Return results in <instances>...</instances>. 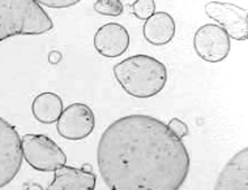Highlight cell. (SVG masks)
<instances>
[{
  "instance_id": "1",
  "label": "cell",
  "mask_w": 248,
  "mask_h": 190,
  "mask_svg": "<svg viewBox=\"0 0 248 190\" xmlns=\"http://www.w3.org/2000/svg\"><path fill=\"white\" fill-rule=\"evenodd\" d=\"M97 164L110 190H179L191 159L167 124L148 115H128L102 133Z\"/></svg>"
},
{
  "instance_id": "2",
  "label": "cell",
  "mask_w": 248,
  "mask_h": 190,
  "mask_svg": "<svg viewBox=\"0 0 248 190\" xmlns=\"http://www.w3.org/2000/svg\"><path fill=\"white\" fill-rule=\"evenodd\" d=\"M114 76L131 97L152 98L166 86L167 69L165 64L152 56L135 55L116 64Z\"/></svg>"
},
{
  "instance_id": "3",
  "label": "cell",
  "mask_w": 248,
  "mask_h": 190,
  "mask_svg": "<svg viewBox=\"0 0 248 190\" xmlns=\"http://www.w3.org/2000/svg\"><path fill=\"white\" fill-rule=\"evenodd\" d=\"M54 22L37 0H0V42L13 35H39Z\"/></svg>"
},
{
  "instance_id": "4",
  "label": "cell",
  "mask_w": 248,
  "mask_h": 190,
  "mask_svg": "<svg viewBox=\"0 0 248 190\" xmlns=\"http://www.w3.org/2000/svg\"><path fill=\"white\" fill-rule=\"evenodd\" d=\"M22 158L39 172H56L67 163V157L58 145L43 134H25L21 138Z\"/></svg>"
},
{
  "instance_id": "5",
  "label": "cell",
  "mask_w": 248,
  "mask_h": 190,
  "mask_svg": "<svg viewBox=\"0 0 248 190\" xmlns=\"http://www.w3.org/2000/svg\"><path fill=\"white\" fill-rule=\"evenodd\" d=\"M21 138L16 128L0 117V189L17 176L22 165Z\"/></svg>"
},
{
  "instance_id": "6",
  "label": "cell",
  "mask_w": 248,
  "mask_h": 190,
  "mask_svg": "<svg viewBox=\"0 0 248 190\" xmlns=\"http://www.w3.org/2000/svg\"><path fill=\"white\" fill-rule=\"evenodd\" d=\"M193 48L202 60L208 63H219L230 54V37L219 25L206 24L195 33Z\"/></svg>"
},
{
  "instance_id": "7",
  "label": "cell",
  "mask_w": 248,
  "mask_h": 190,
  "mask_svg": "<svg viewBox=\"0 0 248 190\" xmlns=\"http://www.w3.org/2000/svg\"><path fill=\"white\" fill-rule=\"evenodd\" d=\"M56 123V131L60 137L68 141H81L94 131L95 116L89 106L73 103L63 110Z\"/></svg>"
},
{
  "instance_id": "8",
  "label": "cell",
  "mask_w": 248,
  "mask_h": 190,
  "mask_svg": "<svg viewBox=\"0 0 248 190\" xmlns=\"http://www.w3.org/2000/svg\"><path fill=\"white\" fill-rule=\"evenodd\" d=\"M206 15L221 24L227 35L236 41H247L248 13L244 8L232 3L209 1L205 4Z\"/></svg>"
},
{
  "instance_id": "9",
  "label": "cell",
  "mask_w": 248,
  "mask_h": 190,
  "mask_svg": "<svg viewBox=\"0 0 248 190\" xmlns=\"http://www.w3.org/2000/svg\"><path fill=\"white\" fill-rule=\"evenodd\" d=\"M129 34L123 25L108 22L94 34V48L105 58H118L128 50Z\"/></svg>"
},
{
  "instance_id": "10",
  "label": "cell",
  "mask_w": 248,
  "mask_h": 190,
  "mask_svg": "<svg viewBox=\"0 0 248 190\" xmlns=\"http://www.w3.org/2000/svg\"><path fill=\"white\" fill-rule=\"evenodd\" d=\"M214 190H248V148L238 151L221 171Z\"/></svg>"
},
{
  "instance_id": "11",
  "label": "cell",
  "mask_w": 248,
  "mask_h": 190,
  "mask_svg": "<svg viewBox=\"0 0 248 190\" xmlns=\"http://www.w3.org/2000/svg\"><path fill=\"white\" fill-rule=\"evenodd\" d=\"M97 177L92 171L63 165L46 190H94Z\"/></svg>"
},
{
  "instance_id": "12",
  "label": "cell",
  "mask_w": 248,
  "mask_h": 190,
  "mask_svg": "<svg viewBox=\"0 0 248 190\" xmlns=\"http://www.w3.org/2000/svg\"><path fill=\"white\" fill-rule=\"evenodd\" d=\"M175 21L167 12H157L144 24V37L150 44L163 46L171 42L175 35Z\"/></svg>"
},
{
  "instance_id": "13",
  "label": "cell",
  "mask_w": 248,
  "mask_h": 190,
  "mask_svg": "<svg viewBox=\"0 0 248 190\" xmlns=\"http://www.w3.org/2000/svg\"><path fill=\"white\" fill-rule=\"evenodd\" d=\"M31 112L37 121L52 124L58 121L63 112V101L55 93H42L34 98L31 103Z\"/></svg>"
},
{
  "instance_id": "14",
  "label": "cell",
  "mask_w": 248,
  "mask_h": 190,
  "mask_svg": "<svg viewBox=\"0 0 248 190\" xmlns=\"http://www.w3.org/2000/svg\"><path fill=\"white\" fill-rule=\"evenodd\" d=\"M94 11L103 16H120L123 13V3L120 0H97Z\"/></svg>"
},
{
  "instance_id": "15",
  "label": "cell",
  "mask_w": 248,
  "mask_h": 190,
  "mask_svg": "<svg viewBox=\"0 0 248 190\" xmlns=\"http://www.w3.org/2000/svg\"><path fill=\"white\" fill-rule=\"evenodd\" d=\"M133 13L139 20H148L155 13L154 0H137L133 3Z\"/></svg>"
},
{
  "instance_id": "16",
  "label": "cell",
  "mask_w": 248,
  "mask_h": 190,
  "mask_svg": "<svg viewBox=\"0 0 248 190\" xmlns=\"http://www.w3.org/2000/svg\"><path fill=\"white\" fill-rule=\"evenodd\" d=\"M167 127H169V129H170L178 138H180V140L188 135V127H187L182 120H179V118H171V120L169 121V124H167Z\"/></svg>"
},
{
  "instance_id": "17",
  "label": "cell",
  "mask_w": 248,
  "mask_h": 190,
  "mask_svg": "<svg viewBox=\"0 0 248 190\" xmlns=\"http://www.w3.org/2000/svg\"><path fill=\"white\" fill-rule=\"evenodd\" d=\"M80 3L78 0H39L38 4L42 7H48V8H67L72 5Z\"/></svg>"
},
{
  "instance_id": "18",
  "label": "cell",
  "mask_w": 248,
  "mask_h": 190,
  "mask_svg": "<svg viewBox=\"0 0 248 190\" xmlns=\"http://www.w3.org/2000/svg\"><path fill=\"white\" fill-rule=\"evenodd\" d=\"M60 60H62V54H60L59 51H52L50 52V55H48V61L51 64H58L60 63Z\"/></svg>"
},
{
  "instance_id": "19",
  "label": "cell",
  "mask_w": 248,
  "mask_h": 190,
  "mask_svg": "<svg viewBox=\"0 0 248 190\" xmlns=\"http://www.w3.org/2000/svg\"><path fill=\"white\" fill-rule=\"evenodd\" d=\"M26 190H43L42 186L35 184V182H31V184H26Z\"/></svg>"
}]
</instances>
